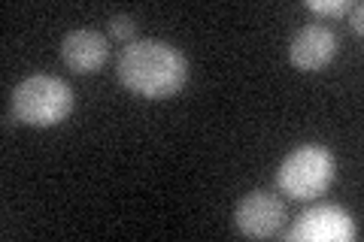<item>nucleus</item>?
Segmentation results:
<instances>
[{
	"label": "nucleus",
	"mask_w": 364,
	"mask_h": 242,
	"mask_svg": "<svg viewBox=\"0 0 364 242\" xmlns=\"http://www.w3.org/2000/svg\"><path fill=\"white\" fill-rule=\"evenodd\" d=\"M119 82L146 100H164L188 82V61L173 43L134 40L119 52Z\"/></svg>",
	"instance_id": "obj_1"
},
{
	"label": "nucleus",
	"mask_w": 364,
	"mask_h": 242,
	"mask_svg": "<svg viewBox=\"0 0 364 242\" xmlns=\"http://www.w3.org/2000/svg\"><path fill=\"white\" fill-rule=\"evenodd\" d=\"M334 172H337V160L331 148L304 143L282 158L277 170V188L289 200H313L328 191V185L334 182Z\"/></svg>",
	"instance_id": "obj_3"
},
{
	"label": "nucleus",
	"mask_w": 364,
	"mask_h": 242,
	"mask_svg": "<svg viewBox=\"0 0 364 242\" xmlns=\"http://www.w3.org/2000/svg\"><path fill=\"white\" fill-rule=\"evenodd\" d=\"M286 239H306V242H349L355 239L352 218L334 203H322L306 209L298 221L286 230Z\"/></svg>",
	"instance_id": "obj_5"
},
{
	"label": "nucleus",
	"mask_w": 364,
	"mask_h": 242,
	"mask_svg": "<svg viewBox=\"0 0 364 242\" xmlns=\"http://www.w3.org/2000/svg\"><path fill=\"white\" fill-rule=\"evenodd\" d=\"M73 112V88L61 76L33 73L13 88L9 115L28 128H52Z\"/></svg>",
	"instance_id": "obj_2"
},
{
	"label": "nucleus",
	"mask_w": 364,
	"mask_h": 242,
	"mask_svg": "<svg viewBox=\"0 0 364 242\" xmlns=\"http://www.w3.org/2000/svg\"><path fill=\"white\" fill-rule=\"evenodd\" d=\"M107 28H109V37H112V40H119V43H124V45L134 43V33H136L134 16H109Z\"/></svg>",
	"instance_id": "obj_8"
},
{
	"label": "nucleus",
	"mask_w": 364,
	"mask_h": 242,
	"mask_svg": "<svg viewBox=\"0 0 364 242\" xmlns=\"http://www.w3.org/2000/svg\"><path fill=\"white\" fill-rule=\"evenodd\" d=\"M306 6H310L313 13H322V16H343L349 9L346 0H310Z\"/></svg>",
	"instance_id": "obj_9"
},
{
	"label": "nucleus",
	"mask_w": 364,
	"mask_h": 242,
	"mask_svg": "<svg viewBox=\"0 0 364 242\" xmlns=\"http://www.w3.org/2000/svg\"><path fill=\"white\" fill-rule=\"evenodd\" d=\"M337 33L328 25H306L294 33V40L289 45V61L304 73L322 70L334 61L337 55Z\"/></svg>",
	"instance_id": "obj_6"
},
{
	"label": "nucleus",
	"mask_w": 364,
	"mask_h": 242,
	"mask_svg": "<svg viewBox=\"0 0 364 242\" xmlns=\"http://www.w3.org/2000/svg\"><path fill=\"white\" fill-rule=\"evenodd\" d=\"M361 16H364V6H361V4H352V31H355V33H361V31H364Z\"/></svg>",
	"instance_id": "obj_10"
},
{
	"label": "nucleus",
	"mask_w": 364,
	"mask_h": 242,
	"mask_svg": "<svg viewBox=\"0 0 364 242\" xmlns=\"http://www.w3.org/2000/svg\"><path fill=\"white\" fill-rule=\"evenodd\" d=\"M234 224L243 236L252 239H267L277 236L279 227L286 224V203L273 191H249L246 197L237 203L234 209Z\"/></svg>",
	"instance_id": "obj_4"
},
{
	"label": "nucleus",
	"mask_w": 364,
	"mask_h": 242,
	"mask_svg": "<svg viewBox=\"0 0 364 242\" xmlns=\"http://www.w3.org/2000/svg\"><path fill=\"white\" fill-rule=\"evenodd\" d=\"M109 57V43L100 31L91 28H76L64 33L61 40V61L70 67L73 73H97Z\"/></svg>",
	"instance_id": "obj_7"
}]
</instances>
